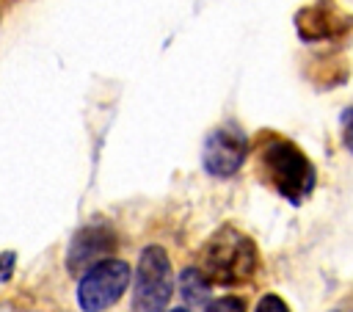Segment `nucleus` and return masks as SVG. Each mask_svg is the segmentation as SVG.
<instances>
[{"mask_svg": "<svg viewBox=\"0 0 353 312\" xmlns=\"http://www.w3.org/2000/svg\"><path fill=\"white\" fill-rule=\"evenodd\" d=\"M298 33L303 41H323V39H339L353 28V17L342 11L334 0H317L298 11L295 17Z\"/></svg>", "mask_w": 353, "mask_h": 312, "instance_id": "6", "label": "nucleus"}, {"mask_svg": "<svg viewBox=\"0 0 353 312\" xmlns=\"http://www.w3.org/2000/svg\"><path fill=\"white\" fill-rule=\"evenodd\" d=\"M132 271L121 260H102L88 268L77 284V304L83 312H105L130 287Z\"/></svg>", "mask_w": 353, "mask_h": 312, "instance_id": "4", "label": "nucleus"}, {"mask_svg": "<svg viewBox=\"0 0 353 312\" xmlns=\"http://www.w3.org/2000/svg\"><path fill=\"white\" fill-rule=\"evenodd\" d=\"M245 149H248V141L237 127H232V124L218 127L204 141V152H201L204 168L215 177H232L243 166Z\"/></svg>", "mask_w": 353, "mask_h": 312, "instance_id": "5", "label": "nucleus"}, {"mask_svg": "<svg viewBox=\"0 0 353 312\" xmlns=\"http://www.w3.org/2000/svg\"><path fill=\"white\" fill-rule=\"evenodd\" d=\"M256 312H290V306H287L279 295L268 293V295H262V301L256 304Z\"/></svg>", "mask_w": 353, "mask_h": 312, "instance_id": "10", "label": "nucleus"}, {"mask_svg": "<svg viewBox=\"0 0 353 312\" xmlns=\"http://www.w3.org/2000/svg\"><path fill=\"white\" fill-rule=\"evenodd\" d=\"M14 271V251H3L0 254V282H6Z\"/></svg>", "mask_w": 353, "mask_h": 312, "instance_id": "11", "label": "nucleus"}, {"mask_svg": "<svg viewBox=\"0 0 353 312\" xmlns=\"http://www.w3.org/2000/svg\"><path fill=\"white\" fill-rule=\"evenodd\" d=\"M259 168L265 171V179L292 204L314 188V166L292 141L270 138L259 152Z\"/></svg>", "mask_w": 353, "mask_h": 312, "instance_id": "2", "label": "nucleus"}, {"mask_svg": "<svg viewBox=\"0 0 353 312\" xmlns=\"http://www.w3.org/2000/svg\"><path fill=\"white\" fill-rule=\"evenodd\" d=\"M345 144H347V149L353 152V108L345 113Z\"/></svg>", "mask_w": 353, "mask_h": 312, "instance_id": "12", "label": "nucleus"}, {"mask_svg": "<svg viewBox=\"0 0 353 312\" xmlns=\"http://www.w3.org/2000/svg\"><path fill=\"white\" fill-rule=\"evenodd\" d=\"M182 295L190 306H196V312H210V282L199 273V268H188L179 279Z\"/></svg>", "mask_w": 353, "mask_h": 312, "instance_id": "8", "label": "nucleus"}, {"mask_svg": "<svg viewBox=\"0 0 353 312\" xmlns=\"http://www.w3.org/2000/svg\"><path fill=\"white\" fill-rule=\"evenodd\" d=\"M113 246H116V240H113V232L108 226H99V224L83 226L72 237V246H69V254H66V265H69L72 273H85L97 262L108 260Z\"/></svg>", "mask_w": 353, "mask_h": 312, "instance_id": "7", "label": "nucleus"}, {"mask_svg": "<svg viewBox=\"0 0 353 312\" xmlns=\"http://www.w3.org/2000/svg\"><path fill=\"white\" fill-rule=\"evenodd\" d=\"M254 271H256V248L243 232H237L232 226L218 229L201 248L199 273L207 282L240 284V282L251 279Z\"/></svg>", "mask_w": 353, "mask_h": 312, "instance_id": "1", "label": "nucleus"}, {"mask_svg": "<svg viewBox=\"0 0 353 312\" xmlns=\"http://www.w3.org/2000/svg\"><path fill=\"white\" fill-rule=\"evenodd\" d=\"M174 293V273L168 254L160 246H146L135 271V312H163Z\"/></svg>", "mask_w": 353, "mask_h": 312, "instance_id": "3", "label": "nucleus"}, {"mask_svg": "<svg viewBox=\"0 0 353 312\" xmlns=\"http://www.w3.org/2000/svg\"><path fill=\"white\" fill-rule=\"evenodd\" d=\"M171 312H188V309H182V306H179V309H171Z\"/></svg>", "mask_w": 353, "mask_h": 312, "instance_id": "13", "label": "nucleus"}, {"mask_svg": "<svg viewBox=\"0 0 353 312\" xmlns=\"http://www.w3.org/2000/svg\"><path fill=\"white\" fill-rule=\"evenodd\" d=\"M210 312H245V306L237 295H223V298L210 304Z\"/></svg>", "mask_w": 353, "mask_h": 312, "instance_id": "9", "label": "nucleus"}]
</instances>
